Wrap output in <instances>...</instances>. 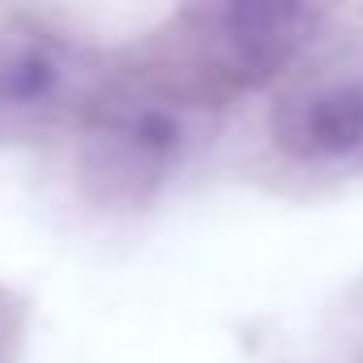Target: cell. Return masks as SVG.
Listing matches in <instances>:
<instances>
[{
    "instance_id": "3957f363",
    "label": "cell",
    "mask_w": 363,
    "mask_h": 363,
    "mask_svg": "<svg viewBox=\"0 0 363 363\" xmlns=\"http://www.w3.org/2000/svg\"><path fill=\"white\" fill-rule=\"evenodd\" d=\"M274 141L303 167L363 162V73L312 69L274 107Z\"/></svg>"
},
{
    "instance_id": "277c9868",
    "label": "cell",
    "mask_w": 363,
    "mask_h": 363,
    "mask_svg": "<svg viewBox=\"0 0 363 363\" xmlns=\"http://www.w3.org/2000/svg\"><path fill=\"white\" fill-rule=\"evenodd\" d=\"M316 13L291 0H235L201 13L210 73L231 86H265L308 43Z\"/></svg>"
},
{
    "instance_id": "6da1fadb",
    "label": "cell",
    "mask_w": 363,
    "mask_h": 363,
    "mask_svg": "<svg viewBox=\"0 0 363 363\" xmlns=\"http://www.w3.org/2000/svg\"><path fill=\"white\" fill-rule=\"evenodd\" d=\"M189 107L167 90L128 86L94 103L86 128V171L107 197H145L189 150Z\"/></svg>"
},
{
    "instance_id": "7a4b0ae2",
    "label": "cell",
    "mask_w": 363,
    "mask_h": 363,
    "mask_svg": "<svg viewBox=\"0 0 363 363\" xmlns=\"http://www.w3.org/2000/svg\"><path fill=\"white\" fill-rule=\"evenodd\" d=\"M90 99V69L73 43L35 26H0V124L43 128Z\"/></svg>"
}]
</instances>
